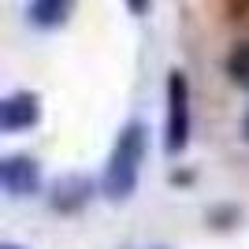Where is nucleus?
I'll return each instance as SVG.
<instances>
[{
    "instance_id": "f257e3e1",
    "label": "nucleus",
    "mask_w": 249,
    "mask_h": 249,
    "mask_svg": "<svg viewBox=\"0 0 249 249\" xmlns=\"http://www.w3.org/2000/svg\"><path fill=\"white\" fill-rule=\"evenodd\" d=\"M145 156V126L142 123H126L119 142L112 149L108 171H104V194L112 201H126L138 186V167Z\"/></svg>"
},
{
    "instance_id": "f03ea898",
    "label": "nucleus",
    "mask_w": 249,
    "mask_h": 249,
    "mask_svg": "<svg viewBox=\"0 0 249 249\" xmlns=\"http://www.w3.org/2000/svg\"><path fill=\"white\" fill-rule=\"evenodd\" d=\"M190 89H186V78L182 74H171L167 78V153H178L186 145V134H190V104H186Z\"/></svg>"
},
{
    "instance_id": "7ed1b4c3",
    "label": "nucleus",
    "mask_w": 249,
    "mask_h": 249,
    "mask_svg": "<svg viewBox=\"0 0 249 249\" xmlns=\"http://www.w3.org/2000/svg\"><path fill=\"white\" fill-rule=\"evenodd\" d=\"M0 182H4V190L11 197H26V194H34L41 186V171H37V164L30 156H8L0 164Z\"/></svg>"
},
{
    "instance_id": "20e7f679",
    "label": "nucleus",
    "mask_w": 249,
    "mask_h": 249,
    "mask_svg": "<svg viewBox=\"0 0 249 249\" xmlns=\"http://www.w3.org/2000/svg\"><path fill=\"white\" fill-rule=\"evenodd\" d=\"M37 123V97L34 93H15L0 104V126L4 130H26Z\"/></svg>"
},
{
    "instance_id": "39448f33",
    "label": "nucleus",
    "mask_w": 249,
    "mask_h": 249,
    "mask_svg": "<svg viewBox=\"0 0 249 249\" xmlns=\"http://www.w3.org/2000/svg\"><path fill=\"white\" fill-rule=\"evenodd\" d=\"M71 8H74V0H34L30 4V22L34 26H45V30L63 26L67 15H71Z\"/></svg>"
},
{
    "instance_id": "423d86ee",
    "label": "nucleus",
    "mask_w": 249,
    "mask_h": 249,
    "mask_svg": "<svg viewBox=\"0 0 249 249\" xmlns=\"http://www.w3.org/2000/svg\"><path fill=\"white\" fill-rule=\"evenodd\" d=\"M227 71L238 86H249V45H238V49L227 56Z\"/></svg>"
},
{
    "instance_id": "0eeeda50",
    "label": "nucleus",
    "mask_w": 249,
    "mask_h": 249,
    "mask_svg": "<svg viewBox=\"0 0 249 249\" xmlns=\"http://www.w3.org/2000/svg\"><path fill=\"white\" fill-rule=\"evenodd\" d=\"M126 4H130V11H145L149 8V0H126Z\"/></svg>"
},
{
    "instance_id": "6e6552de",
    "label": "nucleus",
    "mask_w": 249,
    "mask_h": 249,
    "mask_svg": "<svg viewBox=\"0 0 249 249\" xmlns=\"http://www.w3.org/2000/svg\"><path fill=\"white\" fill-rule=\"evenodd\" d=\"M246 138H249V115H246Z\"/></svg>"
},
{
    "instance_id": "1a4fd4ad",
    "label": "nucleus",
    "mask_w": 249,
    "mask_h": 249,
    "mask_svg": "<svg viewBox=\"0 0 249 249\" xmlns=\"http://www.w3.org/2000/svg\"><path fill=\"white\" fill-rule=\"evenodd\" d=\"M0 249H19V246H0Z\"/></svg>"
}]
</instances>
